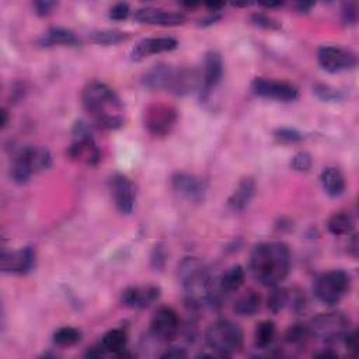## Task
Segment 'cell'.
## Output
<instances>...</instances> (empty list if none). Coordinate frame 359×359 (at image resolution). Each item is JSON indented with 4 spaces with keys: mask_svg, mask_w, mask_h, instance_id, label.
<instances>
[{
    "mask_svg": "<svg viewBox=\"0 0 359 359\" xmlns=\"http://www.w3.org/2000/svg\"><path fill=\"white\" fill-rule=\"evenodd\" d=\"M84 109L100 129H118L125 121V108L119 95L105 83L93 80L81 93Z\"/></svg>",
    "mask_w": 359,
    "mask_h": 359,
    "instance_id": "1",
    "label": "cell"
},
{
    "mask_svg": "<svg viewBox=\"0 0 359 359\" xmlns=\"http://www.w3.org/2000/svg\"><path fill=\"white\" fill-rule=\"evenodd\" d=\"M290 252L280 241L259 243L250 257V271L264 286H278L289 273Z\"/></svg>",
    "mask_w": 359,
    "mask_h": 359,
    "instance_id": "2",
    "label": "cell"
},
{
    "mask_svg": "<svg viewBox=\"0 0 359 359\" xmlns=\"http://www.w3.org/2000/svg\"><path fill=\"white\" fill-rule=\"evenodd\" d=\"M178 278L184 289L185 302L191 309L212 307L213 273L201 259L195 257L184 258L178 266Z\"/></svg>",
    "mask_w": 359,
    "mask_h": 359,
    "instance_id": "3",
    "label": "cell"
},
{
    "mask_svg": "<svg viewBox=\"0 0 359 359\" xmlns=\"http://www.w3.org/2000/svg\"><path fill=\"white\" fill-rule=\"evenodd\" d=\"M150 90H164L175 95H185L201 88V74L194 69L175 67L160 63L149 69L142 79Z\"/></svg>",
    "mask_w": 359,
    "mask_h": 359,
    "instance_id": "4",
    "label": "cell"
},
{
    "mask_svg": "<svg viewBox=\"0 0 359 359\" xmlns=\"http://www.w3.org/2000/svg\"><path fill=\"white\" fill-rule=\"evenodd\" d=\"M205 341L217 356H230L243 348L244 335L238 324L220 318L208 327Z\"/></svg>",
    "mask_w": 359,
    "mask_h": 359,
    "instance_id": "5",
    "label": "cell"
},
{
    "mask_svg": "<svg viewBox=\"0 0 359 359\" xmlns=\"http://www.w3.org/2000/svg\"><path fill=\"white\" fill-rule=\"evenodd\" d=\"M52 164V156L46 147L42 146H25L14 157L11 164V178L18 182H27L31 175L49 168Z\"/></svg>",
    "mask_w": 359,
    "mask_h": 359,
    "instance_id": "6",
    "label": "cell"
},
{
    "mask_svg": "<svg viewBox=\"0 0 359 359\" xmlns=\"http://www.w3.org/2000/svg\"><path fill=\"white\" fill-rule=\"evenodd\" d=\"M311 338H316L325 344H332L344 338L351 330L349 318L341 311L320 313L307 324Z\"/></svg>",
    "mask_w": 359,
    "mask_h": 359,
    "instance_id": "7",
    "label": "cell"
},
{
    "mask_svg": "<svg viewBox=\"0 0 359 359\" xmlns=\"http://www.w3.org/2000/svg\"><path fill=\"white\" fill-rule=\"evenodd\" d=\"M351 278L341 269L328 271L316 278L313 285L314 296L324 304H337L349 290Z\"/></svg>",
    "mask_w": 359,
    "mask_h": 359,
    "instance_id": "8",
    "label": "cell"
},
{
    "mask_svg": "<svg viewBox=\"0 0 359 359\" xmlns=\"http://www.w3.org/2000/svg\"><path fill=\"white\" fill-rule=\"evenodd\" d=\"M74 140L67 149V157L87 165H94L101 158V150L97 146L88 126L84 122H77L73 128Z\"/></svg>",
    "mask_w": 359,
    "mask_h": 359,
    "instance_id": "9",
    "label": "cell"
},
{
    "mask_svg": "<svg viewBox=\"0 0 359 359\" xmlns=\"http://www.w3.org/2000/svg\"><path fill=\"white\" fill-rule=\"evenodd\" d=\"M177 109L165 102H151L143 111V126L153 136H165L177 122Z\"/></svg>",
    "mask_w": 359,
    "mask_h": 359,
    "instance_id": "10",
    "label": "cell"
},
{
    "mask_svg": "<svg viewBox=\"0 0 359 359\" xmlns=\"http://www.w3.org/2000/svg\"><path fill=\"white\" fill-rule=\"evenodd\" d=\"M181 321L172 307L163 306L151 317L150 334L160 342H170L178 337Z\"/></svg>",
    "mask_w": 359,
    "mask_h": 359,
    "instance_id": "11",
    "label": "cell"
},
{
    "mask_svg": "<svg viewBox=\"0 0 359 359\" xmlns=\"http://www.w3.org/2000/svg\"><path fill=\"white\" fill-rule=\"evenodd\" d=\"M317 59L320 66L330 73H339L351 70L356 66V55L348 49L339 46H323L318 49Z\"/></svg>",
    "mask_w": 359,
    "mask_h": 359,
    "instance_id": "12",
    "label": "cell"
},
{
    "mask_svg": "<svg viewBox=\"0 0 359 359\" xmlns=\"http://www.w3.org/2000/svg\"><path fill=\"white\" fill-rule=\"evenodd\" d=\"M251 90L255 95L276 101H293L297 98V88L287 83L279 80H269L265 77H257L251 83Z\"/></svg>",
    "mask_w": 359,
    "mask_h": 359,
    "instance_id": "13",
    "label": "cell"
},
{
    "mask_svg": "<svg viewBox=\"0 0 359 359\" xmlns=\"http://www.w3.org/2000/svg\"><path fill=\"white\" fill-rule=\"evenodd\" d=\"M171 187L177 195L184 198L188 202L199 203L205 199L206 194V185L205 182L188 172H177L171 177Z\"/></svg>",
    "mask_w": 359,
    "mask_h": 359,
    "instance_id": "14",
    "label": "cell"
},
{
    "mask_svg": "<svg viewBox=\"0 0 359 359\" xmlns=\"http://www.w3.org/2000/svg\"><path fill=\"white\" fill-rule=\"evenodd\" d=\"M111 195L116 209L122 215H130L135 209L136 192L132 181L123 174H115L111 178Z\"/></svg>",
    "mask_w": 359,
    "mask_h": 359,
    "instance_id": "15",
    "label": "cell"
},
{
    "mask_svg": "<svg viewBox=\"0 0 359 359\" xmlns=\"http://www.w3.org/2000/svg\"><path fill=\"white\" fill-rule=\"evenodd\" d=\"M1 271L7 273L24 275L35 266V250L32 247H22L18 250L3 251Z\"/></svg>",
    "mask_w": 359,
    "mask_h": 359,
    "instance_id": "16",
    "label": "cell"
},
{
    "mask_svg": "<svg viewBox=\"0 0 359 359\" xmlns=\"http://www.w3.org/2000/svg\"><path fill=\"white\" fill-rule=\"evenodd\" d=\"M223 77V60L217 52H208L203 59V67L201 73V97L205 100L213 88L222 81Z\"/></svg>",
    "mask_w": 359,
    "mask_h": 359,
    "instance_id": "17",
    "label": "cell"
},
{
    "mask_svg": "<svg viewBox=\"0 0 359 359\" xmlns=\"http://www.w3.org/2000/svg\"><path fill=\"white\" fill-rule=\"evenodd\" d=\"M133 18L140 24L150 25H181L185 22V15L177 11H167L157 7H140L135 11Z\"/></svg>",
    "mask_w": 359,
    "mask_h": 359,
    "instance_id": "18",
    "label": "cell"
},
{
    "mask_svg": "<svg viewBox=\"0 0 359 359\" xmlns=\"http://www.w3.org/2000/svg\"><path fill=\"white\" fill-rule=\"evenodd\" d=\"M178 46L175 38L171 36H153L139 41L130 52L132 60H142L150 55L174 50Z\"/></svg>",
    "mask_w": 359,
    "mask_h": 359,
    "instance_id": "19",
    "label": "cell"
},
{
    "mask_svg": "<svg viewBox=\"0 0 359 359\" xmlns=\"http://www.w3.org/2000/svg\"><path fill=\"white\" fill-rule=\"evenodd\" d=\"M160 297V287L147 286H132L122 292L121 302L126 307L132 309H146L151 306Z\"/></svg>",
    "mask_w": 359,
    "mask_h": 359,
    "instance_id": "20",
    "label": "cell"
},
{
    "mask_svg": "<svg viewBox=\"0 0 359 359\" xmlns=\"http://www.w3.org/2000/svg\"><path fill=\"white\" fill-rule=\"evenodd\" d=\"M254 191H255V182L251 177H244L240 180V182L237 184L236 189L233 191V194L229 196L227 199V205L231 210L234 212H241L244 210L252 195H254Z\"/></svg>",
    "mask_w": 359,
    "mask_h": 359,
    "instance_id": "21",
    "label": "cell"
},
{
    "mask_svg": "<svg viewBox=\"0 0 359 359\" xmlns=\"http://www.w3.org/2000/svg\"><path fill=\"white\" fill-rule=\"evenodd\" d=\"M320 182L324 192L332 198L345 191V177L337 167H327L320 174Z\"/></svg>",
    "mask_w": 359,
    "mask_h": 359,
    "instance_id": "22",
    "label": "cell"
},
{
    "mask_svg": "<svg viewBox=\"0 0 359 359\" xmlns=\"http://www.w3.org/2000/svg\"><path fill=\"white\" fill-rule=\"evenodd\" d=\"M80 43V39L76 34L66 28H50L48 29L39 39V45L42 46H53V45H63V46H76Z\"/></svg>",
    "mask_w": 359,
    "mask_h": 359,
    "instance_id": "23",
    "label": "cell"
},
{
    "mask_svg": "<svg viewBox=\"0 0 359 359\" xmlns=\"http://www.w3.org/2000/svg\"><path fill=\"white\" fill-rule=\"evenodd\" d=\"M126 342H128L126 332L121 328H114L102 335L100 348L102 353H112L116 356H122L126 348Z\"/></svg>",
    "mask_w": 359,
    "mask_h": 359,
    "instance_id": "24",
    "label": "cell"
},
{
    "mask_svg": "<svg viewBox=\"0 0 359 359\" xmlns=\"http://www.w3.org/2000/svg\"><path fill=\"white\" fill-rule=\"evenodd\" d=\"M261 307V296L255 290H247L240 294L233 304L234 313L238 316H252Z\"/></svg>",
    "mask_w": 359,
    "mask_h": 359,
    "instance_id": "25",
    "label": "cell"
},
{
    "mask_svg": "<svg viewBox=\"0 0 359 359\" xmlns=\"http://www.w3.org/2000/svg\"><path fill=\"white\" fill-rule=\"evenodd\" d=\"M276 337V327L273 321L264 320L257 324L254 330V344L258 349H265L272 345Z\"/></svg>",
    "mask_w": 359,
    "mask_h": 359,
    "instance_id": "26",
    "label": "cell"
},
{
    "mask_svg": "<svg viewBox=\"0 0 359 359\" xmlns=\"http://www.w3.org/2000/svg\"><path fill=\"white\" fill-rule=\"evenodd\" d=\"M327 229L334 236L349 234L353 229V219L348 212H337L327 220Z\"/></svg>",
    "mask_w": 359,
    "mask_h": 359,
    "instance_id": "27",
    "label": "cell"
},
{
    "mask_svg": "<svg viewBox=\"0 0 359 359\" xmlns=\"http://www.w3.org/2000/svg\"><path fill=\"white\" fill-rule=\"evenodd\" d=\"M128 34L119 29H98L93 31L88 38L91 42L98 45H115L128 39Z\"/></svg>",
    "mask_w": 359,
    "mask_h": 359,
    "instance_id": "28",
    "label": "cell"
},
{
    "mask_svg": "<svg viewBox=\"0 0 359 359\" xmlns=\"http://www.w3.org/2000/svg\"><path fill=\"white\" fill-rule=\"evenodd\" d=\"M310 332L307 328V324H294L287 328L285 332V341L294 348H302L307 344L310 339Z\"/></svg>",
    "mask_w": 359,
    "mask_h": 359,
    "instance_id": "29",
    "label": "cell"
},
{
    "mask_svg": "<svg viewBox=\"0 0 359 359\" xmlns=\"http://www.w3.org/2000/svg\"><path fill=\"white\" fill-rule=\"evenodd\" d=\"M81 339V334L74 327H60L53 334V342L59 346H72Z\"/></svg>",
    "mask_w": 359,
    "mask_h": 359,
    "instance_id": "30",
    "label": "cell"
},
{
    "mask_svg": "<svg viewBox=\"0 0 359 359\" xmlns=\"http://www.w3.org/2000/svg\"><path fill=\"white\" fill-rule=\"evenodd\" d=\"M289 297L290 293L287 289L273 286V289L269 292L266 297V306L272 313H278L289 303Z\"/></svg>",
    "mask_w": 359,
    "mask_h": 359,
    "instance_id": "31",
    "label": "cell"
},
{
    "mask_svg": "<svg viewBox=\"0 0 359 359\" xmlns=\"http://www.w3.org/2000/svg\"><path fill=\"white\" fill-rule=\"evenodd\" d=\"M251 21L254 25L257 27H261V28H265V29H279L282 25L278 20H275L273 17L271 15H266V14H262V13H255L251 15Z\"/></svg>",
    "mask_w": 359,
    "mask_h": 359,
    "instance_id": "32",
    "label": "cell"
},
{
    "mask_svg": "<svg viewBox=\"0 0 359 359\" xmlns=\"http://www.w3.org/2000/svg\"><path fill=\"white\" fill-rule=\"evenodd\" d=\"M311 164H313V160L307 151H299L290 160V165L296 171H309Z\"/></svg>",
    "mask_w": 359,
    "mask_h": 359,
    "instance_id": "33",
    "label": "cell"
},
{
    "mask_svg": "<svg viewBox=\"0 0 359 359\" xmlns=\"http://www.w3.org/2000/svg\"><path fill=\"white\" fill-rule=\"evenodd\" d=\"M275 137L280 143H297V142H300L303 139L300 132H297L294 129H289V128L278 129L275 132Z\"/></svg>",
    "mask_w": 359,
    "mask_h": 359,
    "instance_id": "34",
    "label": "cell"
},
{
    "mask_svg": "<svg viewBox=\"0 0 359 359\" xmlns=\"http://www.w3.org/2000/svg\"><path fill=\"white\" fill-rule=\"evenodd\" d=\"M314 93L317 94L318 98L324 101H335L341 98V93L327 84H317L314 86Z\"/></svg>",
    "mask_w": 359,
    "mask_h": 359,
    "instance_id": "35",
    "label": "cell"
},
{
    "mask_svg": "<svg viewBox=\"0 0 359 359\" xmlns=\"http://www.w3.org/2000/svg\"><path fill=\"white\" fill-rule=\"evenodd\" d=\"M130 14V8H129V4L128 3H116L111 7L108 15L111 20L114 21H122V20H126L128 15Z\"/></svg>",
    "mask_w": 359,
    "mask_h": 359,
    "instance_id": "36",
    "label": "cell"
},
{
    "mask_svg": "<svg viewBox=\"0 0 359 359\" xmlns=\"http://www.w3.org/2000/svg\"><path fill=\"white\" fill-rule=\"evenodd\" d=\"M358 20V7L355 3H346L342 7V21L345 24H355Z\"/></svg>",
    "mask_w": 359,
    "mask_h": 359,
    "instance_id": "37",
    "label": "cell"
},
{
    "mask_svg": "<svg viewBox=\"0 0 359 359\" xmlns=\"http://www.w3.org/2000/svg\"><path fill=\"white\" fill-rule=\"evenodd\" d=\"M57 6L55 1H35L34 8L38 15H48L52 13V10Z\"/></svg>",
    "mask_w": 359,
    "mask_h": 359,
    "instance_id": "38",
    "label": "cell"
},
{
    "mask_svg": "<svg viewBox=\"0 0 359 359\" xmlns=\"http://www.w3.org/2000/svg\"><path fill=\"white\" fill-rule=\"evenodd\" d=\"M185 356H187V352L184 349H181V348H177V346L167 349L161 355V358H185Z\"/></svg>",
    "mask_w": 359,
    "mask_h": 359,
    "instance_id": "39",
    "label": "cell"
},
{
    "mask_svg": "<svg viewBox=\"0 0 359 359\" xmlns=\"http://www.w3.org/2000/svg\"><path fill=\"white\" fill-rule=\"evenodd\" d=\"M311 6H313V3H299L297 8H299V11H302V13L304 11L306 13Z\"/></svg>",
    "mask_w": 359,
    "mask_h": 359,
    "instance_id": "40",
    "label": "cell"
},
{
    "mask_svg": "<svg viewBox=\"0 0 359 359\" xmlns=\"http://www.w3.org/2000/svg\"><path fill=\"white\" fill-rule=\"evenodd\" d=\"M261 6H264V7H266V8H273V7L282 6V3H261Z\"/></svg>",
    "mask_w": 359,
    "mask_h": 359,
    "instance_id": "41",
    "label": "cell"
},
{
    "mask_svg": "<svg viewBox=\"0 0 359 359\" xmlns=\"http://www.w3.org/2000/svg\"><path fill=\"white\" fill-rule=\"evenodd\" d=\"M1 116H3L1 126H6V123H7V111L6 109H1Z\"/></svg>",
    "mask_w": 359,
    "mask_h": 359,
    "instance_id": "42",
    "label": "cell"
}]
</instances>
